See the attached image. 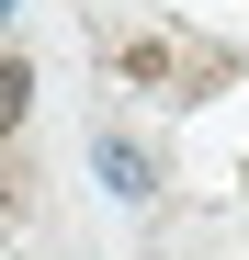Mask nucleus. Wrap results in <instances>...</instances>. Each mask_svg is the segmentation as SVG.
Masks as SVG:
<instances>
[{"mask_svg": "<svg viewBox=\"0 0 249 260\" xmlns=\"http://www.w3.org/2000/svg\"><path fill=\"white\" fill-rule=\"evenodd\" d=\"M91 170H102V192H113V204H147V192H159V158H147L136 136H113V124L91 136Z\"/></svg>", "mask_w": 249, "mask_h": 260, "instance_id": "f257e3e1", "label": "nucleus"}, {"mask_svg": "<svg viewBox=\"0 0 249 260\" xmlns=\"http://www.w3.org/2000/svg\"><path fill=\"white\" fill-rule=\"evenodd\" d=\"M23 102H34V68H23V57H0V136L23 124Z\"/></svg>", "mask_w": 249, "mask_h": 260, "instance_id": "f03ea898", "label": "nucleus"}, {"mask_svg": "<svg viewBox=\"0 0 249 260\" xmlns=\"http://www.w3.org/2000/svg\"><path fill=\"white\" fill-rule=\"evenodd\" d=\"M0 23H12V0H0Z\"/></svg>", "mask_w": 249, "mask_h": 260, "instance_id": "7ed1b4c3", "label": "nucleus"}]
</instances>
